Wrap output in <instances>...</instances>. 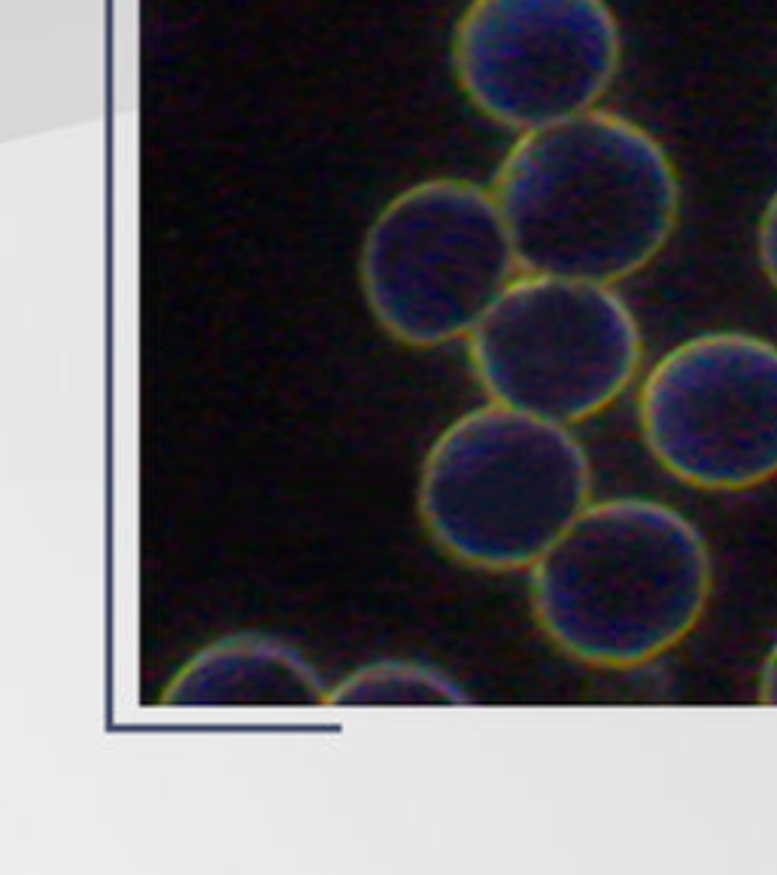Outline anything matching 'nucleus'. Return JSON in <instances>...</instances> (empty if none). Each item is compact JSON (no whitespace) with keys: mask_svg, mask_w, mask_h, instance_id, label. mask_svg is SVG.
<instances>
[{"mask_svg":"<svg viewBox=\"0 0 777 875\" xmlns=\"http://www.w3.org/2000/svg\"><path fill=\"white\" fill-rule=\"evenodd\" d=\"M492 198L526 274L611 286L662 252L680 186L644 128L590 110L522 134Z\"/></svg>","mask_w":777,"mask_h":875,"instance_id":"1","label":"nucleus"},{"mask_svg":"<svg viewBox=\"0 0 777 875\" xmlns=\"http://www.w3.org/2000/svg\"><path fill=\"white\" fill-rule=\"evenodd\" d=\"M710 584L699 526L650 498L590 502L528 569L541 632L565 656L607 672L641 669L686 641Z\"/></svg>","mask_w":777,"mask_h":875,"instance_id":"2","label":"nucleus"},{"mask_svg":"<svg viewBox=\"0 0 777 875\" xmlns=\"http://www.w3.org/2000/svg\"><path fill=\"white\" fill-rule=\"evenodd\" d=\"M592 496V465L568 426L486 404L449 423L419 472L416 511L449 560L522 571Z\"/></svg>","mask_w":777,"mask_h":875,"instance_id":"3","label":"nucleus"},{"mask_svg":"<svg viewBox=\"0 0 777 875\" xmlns=\"http://www.w3.org/2000/svg\"><path fill=\"white\" fill-rule=\"evenodd\" d=\"M641 329L607 283L526 274L468 335L492 404L559 426L607 410L641 368Z\"/></svg>","mask_w":777,"mask_h":875,"instance_id":"4","label":"nucleus"},{"mask_svg":"<svg viewBox=\"0 0 777 875\" xmlns=\"http://www.w3.org/2000/svg\"><path fill=\"white\" fill-rule=\"evenodd\" d=\"M517 267L492 192L432 179L377 216L361 252V286L377 322L395 341L425 350L468 338Z\"/></svg>","mask_w":777,"mask_h":875,"instance_id":"5","label":"nucleus"},{"mask_svg":"<svg viewBox=\"0 0 777 875\" xmlns=\"http://www.w3.org/2000/svg\"><path fill=\"white\" fill-rule=\"evenodd\" d=\"M650 457L686 487L741 493L777 477V346L717 331L665 353L638 393Z\"/></svg>","mask_w":777,"mask_h":875,"instance_id":"6","label":"nucleus"},{"mask_svg":"<svg viewBox=\"0 0 777 875\" xmlns=\"http://www.w3.org/2000/svg\"><path fill=\"white\" fill-rule=\"evenodd\" d=\"M453 61L477 110L535 131L599 104L620 64V31L605 0H474Z\"/></svg>","mask_w":777,"mask_h":875,"instance_id":"7","label":"nucleus"},{"mask_svg":"<svg viewBox=\"0 0 777 875\" xmlns=\"http://www.w3.org/2000/svg\"><path fill=\"white\" fill-rule=\"evenodd\" d=\"M334 699L344 705H462L468 690L447 672L413 660H383L355 672Z\"/></svg>","mask_w":777,"mask_h":875,"instance_id":"8","label":"nucleus"},{"mask_svg":"<svg viewBox=\"0 0 777 875\" xmlns=\"http://www.w3.org/2000/svg\"><path fill=\"white\" fill-rule=\"evenodd\" d=\"M759 262H762V271H765L768 283L777 289V192H774V198L768 201L765 213H762V222H759Z\"/></svg>","mask_w":777,"mask_h":875,"instance_id":"9","label":"nucleus"},{"mask_svg":"<svg viewBox=\"0 0 777 875\" xmlns=\"http://www.w3.org/2000/svg\"><path fill=\"white\" fill-rule=\"evenodd\" d=\"M759 703L765 705H777V641L768 650L765 663H762V675H759Z\"/></svg>","mask_w":777,"mask_h":875,"instance_id":"10","label":"nucleus"}]
</instances>
